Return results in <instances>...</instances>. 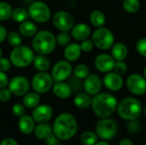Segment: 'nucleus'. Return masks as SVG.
<instances>
[{
	"label": "nucleus",
	"instance_id": "nucleus-1",
	"mask_svg": "<svg viewBox=\"0 0 146 145\" xmlns=\"http://www.w3.org/2000/svg\"><path fill=\"white\" fill-rule=\"evenodd\" d=\"M118 102L116 97L107 92L98 93L92 99V109L93 113L100 119L109 118L117 109Z\"/></svg>",
	"mask_w": 146,
	"mask_h": 145
},
{
	"label": "nucleus",
	"instance_id": "nucleus-2",
	"mask_svg": "<svg viewBox=\"0 0 146 145\" xmlns=\"http://www.w3.org/2000/svg\"><path fill=\"white\" fill-rule=\"evenodd\" d=\"M52 128L53 133L60 140H68L76 134L78 124L73 115L62 113L56 118Z\"/></svg>",
	"mask_w": 146,
	"mask_h": 145
},
{
	"label": "nucleus",
	"instance_id": "nucleus-3",
	"mask_svg": "<svg viewBox=\"0 0 146 145\" xmlns=\"http://www.w3.org/2000/svg\"><path fill=\"white\" fill-rule=\"evenodd\" d=\"M55 35L47 30L38 32L33 38L32 48L33 51L40 55H49L54 51L56 46Z\"/></svg>",
	"mask_w": 146,
	"mask_h": 145
},
{
	"label": "nucleus",
	"instance_id": "nucleus-4",
	"mask_svg": "<svg viewBox=\"0 0 146 145\" xmlns=\"http://www.w3.org/2000/svg\"><path fill=\"white\" fill-rule=\"evenodd\" d=\"M118 115L125 121L138 120L143 111L142 104L135 97H126L122 99L117 105L116 109Z\"/></svg>",
	"mask_w": 146,
	"mask_h": 145
},
{
	"label": "nucleus",
	"instance_id": "nucleus-5",
	"mask_svg": "<svg viewBox=\"0 0 146 145\" xmlns=\"http://www.w3.org/2000/svg\"><path fill=\"white\" fill-rule=\"evenodd\" d=\"M34 56L33 49L26 45H20L11 50L9 60L12 65L16 68H26L33 63Z\"/></svg>",
	"mask_w": 146,
	"mask_h": 145
},
{
	"label": "nucleus",
	"instance_id": "nucleus-6",
	"mask_svg": "<svg viewBox=\"0 0 146 145\" xmlns=\"http://www.w3.org/2000/svg\"><path fill=\"white\" fill-rule=\"evenodd\" d=\"M92 41L95 47L102 50H108L115 44V36L107 27L97 28L92 34Z\"/></svg>",
	"mask_w": 146,
	"mask_h": 145
},
{
	"label": "nucleus",
	"instance_id": "nucleus-7",
	"mask_svg": "<svg viewBox=\"0 0 146 145\" xmlns=\"http://www.w3.org/2000/svg\"><path fill=\"white\" fill-rule=\"evenodd\" d=\"M29 16L36 22L45 23L51 15V11L49 6L42 1H34L28 8Z\"/></svg>",
	"mask_w": 146,
	"mask_h": 145
},
{
	"label": "nucleus",
	"instance_id": "nucleus-8",
	"mask_svg": "<svg viewBox=\"0 0 146 145\" xmlns=\"http://www.w3.org/2000/svg\"><path fill=\"white\" fill-rule=\"evenodd\" d=\"M118 132L116 122L110 118H103L96 125V133L103 140H110Z\"/></svg>",
	"mask_w": 146,
	"mask_h": 145
},
{
	"label": "nucleus",
	"instance_id": "nucleus-9",
	"mask_svg": "<svg viewBox=\"0 0 146 145\" xmlns=\"http://www.w3.org/2000/svg\"><path fill=\"white\" fill-rule=\"evenodd\" d=\"M54 80L51 74L47 72H38L32 79V87L34 91L38 94L48 92L54 85Z\"/></svg>",
	"mask_w": 146,
	"mask_h": 145
},
{
	"label": "nucleus",
	"instance_id": "nucleus-10",
	"mask_svg": "<svg viewBox=\"0 0 146 145\" xmlns=\"http://www.w3.org/2000/svg\"><path fill=\"white\" fill-rule=\"evenodd\" d=\"M52 23L60 32H68L74 26V20L72 15L68 11L59 10L54 14L52 17Z\"/></svg>",
	"mask_w": 146,
	"mask_h": 145
},
{
	"label": "nucleus",
	"instance_id": "nucleus-11",
	"mask_svg": "<svg viewBox=\"0 0 146 145\" xmlns=\"http://www.w3.org/2000/svg\"><path fill=\"white\" fill-rule=\"evenodd\" d=\"M73 72V67L70 62L67 60H61L55 63L51 69V76L55 82L65 81L68 79Z\"/></svg>",
	"mask_w": 146,
	"mask_h": 145
},
{
	"label": "nucleus",
	"instance_id": "nucleus-12",
	"mask_svg": "<svg viewBox=\"0 0 146 145\" xmlns=\"http://www.w3.org/2000/svg\"><path fill=\"white\" fill-rule=\"evenodd\" d=\"M127 90L135 96H142L146 92V79L139 73L130 74L126 81Z\"/></svg>",
	"mask_w": 146,
	"mask_h": 145
},
{
	"label": "nucleus",
	"instance_id": "nucleus-13",
	"mask_svg": "<svg viewBox=\"0 0 146 145\" xmlns=\"http://www.w3.org/2000/svg\"><path fill=\"white\" fill-rule=\"evenodd\" d=\"M8 88L11 91L12 95L21 97L28 92L30 89V83L28 79L24 76L17 75L9 80Z\"/></svg>",
	"mask_w": 146,
	"mask_h": 145
},
{
	"label": "nucleus",
	"instance_id": "nucleus-14",
	"mask_svg": "<svg viewBox=\"0 0 146 145\" xmlns=\"http://www.w3.org/2000/svg\"><path fill=\"white\" fill-rule=\"evenodd\" d=\"M102 85L103 81L99 75L97 73H90L85 79L83 84L85 92H86L90 96H95L98 94L102 90Z\"/></svg>",
	"mask_w": 146,
	"mask_h": 145
},
{
	"label": "nucleus",
	"instance_id": "nucleus-15",
	"mask_svg": "<svg viewBox=\"0 0 146 145\" xmlns=\"http://www.w3.org/2000/svg\"><path fill=\"white\" fill-rule=\"evenodd\" d=\"M103 83L108 90L111 91H118L123 87L124 79L122 75L112 71L106 73L104 77Z\"/></svg>",
	"mask_w": 146,
	"mask_h": 145
},
{
	"label": "nucleus",
	"instance_id": "nucleus-16",
	"mask_svg": "<svg viewBox=\"0 0 146 145\" xmlns=\"http://www.w3.org/2000/svg\"><path fill=\"white\" fill-rule=\"evenodd\" d=\"M115 62V60L112 57V56L103 53L98 55L95 58L94 65L98 71L104 73H107L113 71Z\"/></svg>",
	"mask_w": 146,
	"mask_h": 145
},
{
	"label": "nucleus",
	"instance_id": "nucleus-17",
	"mask_svg": "<svg viewBox=\"0 0 146 145\" xmlns=\"http://www.w3.org/2000/svg\"><path fill=\"white\" fill-rule=\"evenodd\" d=\"M53 115V109L50 105L47 104H38L33 109L32 116L35 122L44 123L50 121Z\"/></svg>",
	"mask_w": 146,
	"mask_h": 145
},
{
	"label": "nucleus",
	"instance_id": "nucleus-18",
	"mask_svg": "<svg viewBox=\"0 0 146 145\" xmlns=\"http://www.w3.org/2000/svg\"><path fill=\"white\" fill-rule=\"evenodd\" d=\"M92 31L90 26L86 23H78L73 26L71 29V35L72 37L77 41H83L91 36Z\"/></svg>",
	"mask_w": 146,
	"mask_h": 145
},
{
	"label": "nucleus",
	"instance_id": "nucleus-19",
	"mask_svg": "<svg viewBox=\"0 0 146 145\" xmlns=\"http://www.w3.org/2000/svg\"><path fill=\"white\" fill-rule=\"evenodd\" d=\"M81 53H82V50H81L80 44L70 43L65 47L63 55H64L65 60L71 62L77 61L80 57Z\"/></svg>",
	"mask_w": 146,
	"mask_h": 145
},
{
	"label": "nucleus",
	"instance_id": "nucleus-20",
	"mask_svg": "<svg viewBox=\"0 0 146 145\" xmlns=\"http://www.w3.org/2000/svg\"><path fill=\"white\" fill-rule=\"evenodd\" d=\"M52 91L54 95L61 99H67L72 94V88L70 85L64 81L56 82L52 86Z\"/></svg>",
	"mask_w": 146,
	"mask_h": 145
},
{
	"label": "nucleus",
	"instance_id": "nucleus-21",
	"mask_svg": "<svg viewBox=\"0 0 146 145\" xmlns=\"http://www.w3.org/2000/svg\"><path fill=\"white\" fill-rule=\"evenodd\" d=\"M35 126V121L33 120V116L25 115L22 117L19 118L18 128L21 133L25 135L31 134L32 132H33Z\"/></svg>",
	"mask_w": 146,
	"mask_h": 145
},
{
	"label": "nucleus",
	"instance_id": "nucleus-22",
	"mask_svg": "<svg viewBox=\"0 0 146 145\" xmlns=\"http://www.w3.org/2000/svg\"><path fill=\"white\" fill-rule=\"evenodd\" d=\"M128 55L127 46L121 43L118 42L114 44L111 48V56L115 61H124Z\"/></svg>",
	"mask_w": 146,
	"mask_h": 145
},
{
	"label": "nucleus",
	"instance_id": "nucleus-23",
	"mask_svg": "<svg viewBox=\"0 0 146 145\" xmlns=\"http://www.w3.org/2000/svg\"><path fill=\"white\" fill-rule=\"evenodd\" d=\"M19 32L22 37L31 38V37H33L38 32V27L33 22L27 20L20 23Z\"/></svg>",
	"mask_w": 146,
	"mask_h": 145
},
{
	"label": "nucleus",
	"instance_id": "nucleus-24",
	"mask_svg": "<svg viewBox=\"0 0 146 145\" xmlns=\"http://www.w3.org/2000/svg\"><path fill=\"white\" fill-rule=\"evenodd\" d=\"M34 135L38 139H46L49 136L53 133V128L47 122L44 123H38L34 128Z\"/></svg>",
	"mask_w": 146,
	"mask_h": 145
},
{
	"label": "nucleus",
	"instance_id": "nucleus-25",
	"mask_svg": "<svg viewBox=\"0 0 146 145\" xmlns=\"http://www.w3.org/2000/svg\"><path fill=\"white\" fill-rule=\"evenodd\" d=\"M33 66L38 72H46L50 67V62L45 55L38 54L33 58Z\"/></svg>",
	"mask_w": 146,
	"mask_h": 145
},
{
	"label": "nucleus",
	"instance_id": "nucleus-26",
	"mask_svg": "<svg viewBox=\"0 0 146 145\" xmlns=\"http://www.w3.org/2000/svg\"><path fill=\"white\" fill-rule=\"evenodd\" d=\"M22 103L27 109H33L36 108L40 103V96L38 92H27L26 95L23 96Z\"/></svg>",
	"mask_w": 146,
	"mask_h": 145
},
{
	"label": "nucleus",
	"instance_id": "nucleus-27",
	"mask_svg": "<svg viewBox=\"0 0 146 145\" xmlns=\"http://www.w3.org/2000/svg\"><path fill=\"white\" fill-rule=\"evenodd\" d=\"M92 98L91 97V96L86 92H80L75 96L74 99V103L78 109H86L92 105Z\"/></svg>",
	"mask_w": 146,
	"mask_h": 145
},
{
	"label": "nucleus",
	"instance_id": "nucleus-28",
	"mask_svg": "<svg viewBox=\"0 0 146 145\" xmlns=\"http://www.w3.org/2000/svg\"><path fill=\"white\" fill-rule=\"evenodd\" d=\"M89 20L93 26L98 28V27H102L104 26L106 22V16L103 11L95 9L90 14Z\"/></svg>",
	"mask_w": 146,
	"mask_h": 145
},
{
	"label": "nucleus",
	"instance_id": "nucleus-29",
	"mask_svg": "<svg viewBox=\"0 0 146 145\" xmlns=\"http://www.w3.org/2000/svg\"><path fill=\"white\" fill-rule=\"evenodd\" d=\"M98 135L92 131L84 132L80 136V142L83 145H95L98 143Z\"/></svg>",
	"mask_w": 146,
	"mask_h": 145
},
{
	"label": "nucleus",
	"instance_id": "nucleus-30",
	"mask_svg": "<svg viewBox=\"0 0 146 145\" xmlns=\"http://www.w3.org/2000/svg\"><path fill=\"white\" fill-rule=\"evenodd\" d=\"M11 17L15 22L21 23L27 20V18L29 17V15H28V11H27L25 9L18 7L13 9Z\"/></svg>",
	"mask_w": 146,
	"mask_h": 145
},
{
	"label": "nucleus",
	"instance_id": "nucleus-31",
	"mask_svg": "<svg viewBox=\"0 0 146 145\" xmlns=\"http://www.w3.org/2000/svg\"><path fill=\"white\" fill-rule=\"evenodd\" d=\"M122 8L127 13H136L140 8L139 0H123Z\"/></svg>",
	"mask_w": 146,
	"mask_h": 145
},
{
	"label": "nucleus",
	"instance_id": "nucleus-32",
	"mask_svg": "<svg viewBox=\"0 0 146 145\" xmlns=\"http://www.w3.org/2000/svg\"><path fill=\"white\" fill-rule=\"evenodd\" d=\"M13 9L11 5L6 2H0V21H3L11 17Z\"/></svg>",
	"mask_w": 146,
	"mask_h": 145
},
{
	"label": "nucleus",
	"instance_id": "nucleus-33",
	"mask_svg": "<svg viewBox=\"0 0 146 145\" xmlns=\"http://www.w3.org/2000/svg\"><path fill=\"white\" fill-rule=\"evenodd\" d=\"M22 36L20 34V32H15V31H11L9 32H8L7 35V40L8 43L9 44V45H11L12 47H18L20 45H21L22 43Z\"/></svg>",
	"mask_w": 146,
	"mask_h": 145
},
{
	"label": "nucleus",
	"instance_id": "nucleus-34",
	"mask_svg": "<svg viewBox=\"0 0 146 145\" xmlns=\"http://www.w3.org/2000/svg\"><path fill=\"white\" fill-rule=\"evenodd\" d=\"M89 74L90 68L86 64H79L74 69V76L80 79H85Z\"/></svg>",
	"mask_w": 146,
	"mask_h": 145
},
{
	"label": "nucleus",
	"instance_id": "nucleus-35",
	"mask_svg": "<svg viewBox=\"0 0 146 145\" xmlns=\"http://www.w3.org/2000/svg\"><path fill=\"white\" fill-rule=\"evenodd\" d=\"M56 44L59 46L66 47L68 44L71 43V37L68 32H60L56 37Z\"/></svg>",
	"mask_w": 146,
	"mask_h": 145
},
{
	"label": "nucleus",
	"instance_id": "nucleus-36",
	"mask_svg": "<svg viewBox=\"0 0 146 145\" xmlns=\"http://www.w3.org/2000/svg\"><path fill=\"white\" fill-rule=\"evenodd\" d=\"M127 69H128V66L124 61H115L114 68H113L114 72L121 75H123L127 72Z\"/></svg>",
	"mask_w": 146,
	"mask_h": 145
},
{
	"label": "nucleus",
	"instance_id": "nucleus-37",
	"mask_svg": "<svg viewBox=\"0 0 146 145\" xmlns=\"http://www.w3.org/2000/svg\"><path fill=\"white\" fill-rule=\"evenodd\" d=\"M11 111H12V114H13L15 117L21 118V117H22L23 115H25V113H26V107L24 106V104H21V103H15V104L12 106Z\"/></svg>",
	"mask_w": 146,
	"mask_h": 145
},
{
	"label": "nucleus",
	"instance_id": "nucleus-38",
	"mask_svg": "<svg viewBox=\"0 0 146 145\" xmlns=\"http://www.w3.org/2000/svg\"><path fill=\"white\" fill-rule=\"evenodd\" d=\"M137 52L142 56L143 57L146 58V38H142L138 40L135 45Z\"/></svg>",
	"mask_w": 146,
	"mask_h": 145
},
{
	"label": "nucleus",
	"instance_id": "nucleus-39",
	"mask_svg": "<svg viewBox=\"0 0 146 145\" xmlns=\"http://www.w3.org/2000/svg\"><path fill=\"white\" fill-rule=\"evenodd\" d=\"M141 128V124L138 120H133V121H129L127 124V129L131 133H137L140 131Z\"/></svg>",
	"mask_w": 146,
	"mask_h": 145
},
{
	"label": "nucleus",
	"instance_id": "nucleus-40",
	"mask_svg": "<svg viewBox=\"0 0 146 145\" xmlns=\"http://www.w3.org/2000/svg\"><path fill=\"white\" fill-rule=\"evenodd\" d=\"M80 44V48H81L82 52H86V53L91 52L94 47V44H93L92 39H88V38L81 41V43Z\"/></svg>",
	"mask_w": 146,
	"mask_h": 145
},
{
	"label": "nucleus",
	"instance_id": "nucleus-41",
	"mask_svg": "<svg viewBox=\"0 0 146 145\" xmlns=\"http://www.w3.org/2000/svg\"><path fill=\"white\" fill-rule=\"evenodd\" d=\"M12 96L11 91L9 90V88H1L0 89V102L1 103H6L10 100Z\"/></svg>",
	"mask_w": 146,
	"mask_h": 145
},
{
	"label": "nucleus",
	"instance_id": "nucleus-42",
	"mask_svg": "<svg viewBox=\"0 0 146 145\" xmlns=\"http://www.w3.org/2000/svg\"><path fill=\"white\" fill-rule=\"evenodd\" d=\"M12 63L9 59H7L5 57L0 58V70L3 72H8L11 68Z\"/></svg>",
	"mask_w": 146,
	"mask_h": 145
},
{
	"label": "nucleus",
	"instance_id": "nucleus-43",
	"mask_svg": "<svg viewBox=\"0 0 146 145\" xmlns=\"http://www.w3.org/2000/svg\"><path fill=\"white\" fill-rule=\"evenodd\" d=\"M60 139L54 134L52 133L50 136H49L45 141H46V145H61L60 144Z\"/></svg>",
	"mask_w": 146,
	"mask_h": 145
},
{
	"label": "nucleus",
	"instance_id": "nucleus-44",
	"mask_svg": "<svg viewBox=\"0 0 146 145\" xmlns=\"http://www.w3.org/2000/svg\"><path fill=\"white\" fill-rule=\"evenodd\" d=\"M9 79L5 72L0 70V89L4 88L9 85Z\"/></svg>",
	"mask_w": 146,
	"mask_h": 145
},
{
	"label": "nucleus",
	"instance_id": "nucleus-45",
	"mask_svg": "<svg viewBox=\"0 0 146 145\" xmlns=\"http://www.w3.org/2000/svg\"><path fill=\"white\" fill-rule=\"evenodd\" d=\"M0 145H19V144L15 139L12 138H4L3 141H1Z\"/></svg>",
	"mask_w": 146,
	"mask_h": 145
},
{
	"label": "nucleus",
	"instance_id": "nucleus-46",
	"mask_svg": "<svg viewBox=\"0 0 146 145\" xmlns=\"http://www.w3.org/2000/svg\"><path fill=\"white\" fill-rule=\"evenodd\" d=\"M7 35H8V32L6 28L0 25V44L3 43L7 38Z\"/></svg>",
	"mask_w": 146,
	"mask_h": 145
},
{
	"label": "nucleus",
	"instance_id": "nucleus-47",
	"mask_svg": "<svg viewBox=\"0 0 146 145\" xmlns=\"http://www.w3.org/2000/svg\"><path fill=\"white\" fill-rule=\"evenodd\" d=\"M119 145H135L133 142L129 138H123L120 141Z\"/></svg>",
	"mask_w": 146,
	"mask_h": 145
},
{
	"label": "nucleus",
	"instance_id": "nucleus-48",
	"mask_svg": "<svg viewBox=\"0 0 146 145\" xmlns=\"http://www.w3.org/2000/svg\"><path fill=\"white\" fill-rule=\"evenodd\" d=\"M95 145H110L107 142H105V141H100V142H98L97 144Z\"/></svg>",
	"mask_w": 146,
	"mask_h": 145
},
{
	"label": "nucleus",
	"instance_id": "nucleus-49",
	"mask_svg": "<svg viewBox=\"0 0 146 145\" xmlns=\"http://www.w3.org/2000/svg\"><path fill=\"white\" fill-rule=\"evenodd\" d=\"M144 76H145V78L146 79V66L145 68V69H144Z\"/></svg>",
	"mask_w": 146,
	"mask_h": 145
},
{
	"label": "nucleus",
	"instance_id": "nucleus-50",
	"mask_svg": "<svg viewBox=\"0 0 146 145\" xmlns=\"http://www.w3.org/2000/svg\"><path fill=\"white\" fill-rule=\"evenodd\" d=\"M2 54H3V51H2V49L0 48V58L2 57Z\"/></svg>",
	"mask_w": 146,
	"mask_h": 145
},
{
	"label": "nucleus",
	"instance_id": "nucleus-51",
	"mask_svg": "<svg viewBox=\"0 0 146 145\" xmlns=\"http://www.w3.org/2000/svg\"><path fill=\"white\" fill-rule=\"evenodd\" d=\"M144 113H145V115L146 116V106L145 107V109H144Z\"/></svg>",
	"mask_w": 146,
	"mask_h": 145
},
{
	"label": "nucleus",
	"instance_id": "nucleus-52",
	"mask_svg": "<svg viewBox=\"0 0 146 145\" xmlns=\"http://www.w3.org/2000/svg\"><path fill=\"white\" fill-rule=\"evenodd\" d=\"M145 1H146V0H145Z\"/></svg>",
	"mask_w": 146,
	"mask_h": 145
}]
</instances>
